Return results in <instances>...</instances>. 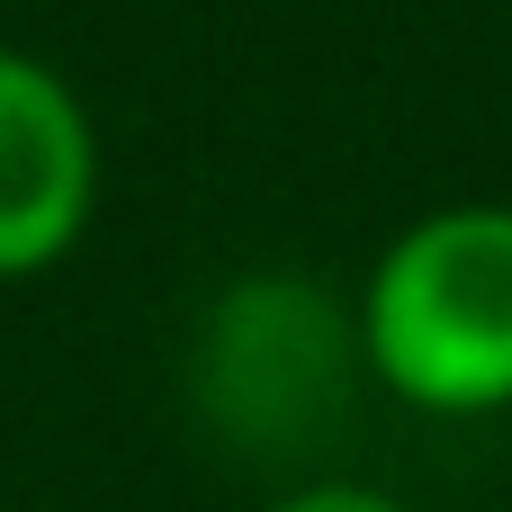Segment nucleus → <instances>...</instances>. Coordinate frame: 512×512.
<instances>
[{
  "instance_id": "2",
  "label": "nucleus",
  "mask_w": 512,
  "mask_h": 512,
  "mask_svg": "<svg viewBox=\"0 0 512 512\" xmlns=\"http://www.w3.org/2000/svg\"><path fill=\"white\" fill-rule=\"evenodd\" d=\"M90 189H99V144L81 99L45 63L0 45V279L45 270L81 234Z\"/></svg>"
},
{
  "instance_id": "3",
  "label": "nucleus",
  "mask_w": 512,
  "mask_h": 512,
  "mask_svg": "<svg viewBox=\"0 0 512 512\" xmlns=\"http://www.w3.org/2000/svg\"><path fill=\"white\" fill-rule=\"evenodd\" d=\"M270 512H405L396 495H369V486H306V495H288V504Z\"/></svg>"
},
{
  "instance_id": "1",
  "label": "nucleus",
  "mask_w": 512,
  "mask_h": 512,
  "mask_svg": "<svg viewBox=\"0 0 512 512\" xmlns=\"http://www.w3.org/2000/svg\"><path fill=\"white\" fill-rule=\"evenodd\" d=\"M360 342L423 414L512 405V207H441L405 225L369 270Z\"/></svg>"
}]
</instances>
